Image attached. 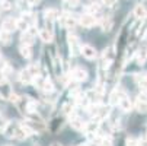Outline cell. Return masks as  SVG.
<instances>
[{"instance_id":"11","label":"cell","mask_w":147,"mask_h":146,"mask_svg":"<svg viewBox=\"0 0 147 146\" xmlns=\"http://www.w3.org/2000/svg\"><path fill=\"white\" fill-rule=\"evenodd\" d=\"M80 54L86 60H96L98 58V50L93 45H90V44H83Z\"/></svg>"},{"instance_id":"2","label":"cell","mask_w":147,"mask_h":146,"mask_svg":"<svg viewBox=\"0 0 147 146\" xmlns=\"http://www.w3.org/2000/svg\"><path fill=\"white\" fill-rule=\"evenodd\" d=\"M90 117L93 118V120H98V121H103V120H107L108 117H109V114H111V105H105V104H93V105H90Z\"/></svg>"},{"instance_id":"30","label":"cell","mask_w":147,"mask_h":146,"mask_svg":"<svg viewBox=\"0 0 147 146\" xmlns=\"http://www.w3.org/2000/svg\"><path fill=\"white\" fill-rule=\"evenodd\" d=\"M100 146H114V142L111 137H102L100 139Z\"/></svg>"},{"instance_id":"19","label":"cell","mask_w":147,"mask_h":146,"mask_svg":"<svg viewBox=\"0 0 147 146\" xmlns=\"http://www.w3.org/2000/svg\"><path fill=\"white\" fill-rule=\"evenodd\" d=\"M12 94H13V91H12L10 83H9L7 80H5V82L0 83V96H2L3 99H10Z\"/></svg>"},{"instance_id":"23","label":"cell","mask_w":147,"mask_h":146,"mask_svg":"<svg viewBox=\"0 0 147 146\" xmlns=\"http://www.w3.org/2000/svg\"><path fill=\"white\" fill-rule=\"evenodd\" d=\"M136 60H137V63H138L140 66H144L146 60H147V47L140 48V50L136 51Z\"/></svg>"},{"instance_id":"33","label":"cell","mask_w":147,"mask_h":146,"mask_svg":"<svg viewBox=\"0 0 147 146\" xmlns=\"http://www.w3.org/2000/svg\"><path fill=\"white\" fill-rule=\"evenodd\" d=\"M7 123H9V121H7L3 115H0V130H5V127L7 126Z\"/></svg>"},{"instance_id":"7","label":"cell","mask_w":147,"mask_h":146,"mask_svg":"<svg viewBox=\"0 0 147 146\" xmlns=\"http://www.w3.org/2000/svg\"><path fill=\"white\" fill-rule=\"evenodd\" d=\"M15 105L18 107V110L22 113L24 115L32 113V108H34L32 101H31L29 98H26V96H19V99H18V102L15 104Z\"/></svg>"},{"instance_id":"6","label":"cell","mask_w":147,"mask_h":146,"mask_svg":"<svg viewBox=\"0 0 147 146\" xmlns=\"http://www.w3.org/2000/svg\"><path fill=\"white\" fill-rule=\"evenodd\" d=\"M38 37H39V39L42 41V43H45V44H50L51 41L54 39L53 24L47 22V25H45L44 28H41V29H39V32H38Z\"/></svg>"},{"instance_id":"15","label":"cell","mask_w":147,"mask_h":146,"mask_svg":"<svg viewBox=\"0 0 147 146\" xmlns=\"http://www.w3.org/2000/svg\"><path fill=\"white\" fill-rule=\"evenodd\" d=\"M118 107L122 113H130L133 108H134V101L128 96V95H124L121 98V101L118 102Z\"/></svg>"},{"instance_id":"16","label":"cell","mask_w":147,"mask_h":146,"mask_svg":"<svg viewBox=\"0 0 147 146\" xmlns=\"http://www.w3.org/2000/svg\"><path fill=\"white\" fill-rule=\"evenodd\" d=\"M69 124H70L71 129H74L77 132H83V130H85V126H86V121H83L77 115H71L70 120H69Z\"/></svg>"},{"instance_id":"40","label":"cell","mask_w":147,"mask_h":146,"mask_svg":"<svg viewBox=\"0 0 147 146\" xmlns=\"http://www.w3.org/2000/svg\"><path fill=\"white\" fill-rule=\"evenodd\" d=\"M146 137H147V133H146Z\"/></svg>"},{"instance_id":"38","label":"cell","mask_w":147,"mask_h":146,"mask_svg":"<svg viewBox=\"0 0 147 146\" xmlns=\"http://www.w3.org/2000/svg\"><path fill=\"white\" fill-rule=\"evenodd\" d=\"M51 146H61V145H60V143H53Z\"/></svg>"},{"instance_id":"20","label":"cell","mask_w":147,"mask_h":146,"mask_svg":"<svg viewBox=\"0 0 147 146\" xmlns=\"http://www.w3.org/2000/svg\"><path fill=\"white\" fill-rule=\"evenodd\" d=\"M66 115H63L61 114V117L58 115V117H55V118H53V121L50 123V130L53 132V133H57V132H60V129L63 127V124H64V118Z\"/></svg>"},{"instance_id":"37","label":"cell","mask_w":147,"mask_h":146,"mask_svg":"<svg viewBox=\"0 0 147 146\" xmlns=\"http://www.w3.org/2000/svg\"><path fill=\"white\" fill-rule=\"evenodd\" d=\"M89 2H90L92 5H95V3H98V2H99V0H89Z\"/></svg>"},{"instance_id":"34","label":"cell","mask_w":147,"mask_h":146,"mask_svg":"<svg viewBox=\"0 0 147 146\" xmlns=\"http://www.w3.org/2000/svg\"><path fill=\"white\" fill-rule=\"evenodd\" d=\"M117 2H118V0H102V3L107 6V7H112Z\"/></svg>"},{"instance_id":"3","label":"cell","mask_w":147,"mask_h":146,"mask_svg":"<svg viewBox=\"0 0 147 146\" xmlns=\"http://www.w3.org/2000/svg\"><path fill=\"white\" fill-rule=\"evenodd\" d=\"M34 85H35L39 91H42L44 94H51V92H54V83H53L51 79L47 77V76L38 75V76L34 79Z\"/></svg>"},{"instance_id":"39","label":"cell","mask_w":147,"mask_h":146,"mask_svg":"<svg viewBox=\"0 0 147 146\" xmlns=\"http://www.w3.org/2000/svg\"><path fill=\"white\" fill-rule=\"evenodd\" d=\"M146 77H147V73H146Z\"/></svg>"},{"instance_id":"32","label":"cell","mask_w":147,"mask_h":146,"mask_svg":"<svg viewBox=\"0 0 147 146\" xmlns=\"http://www.w3.org/2000/svg\"><path fill=\"white\" fill-rule=\"evenodd\" d=\"M0 7H2V10H9L12 7V3L9 0H2V2H0Z\"/></svg>"},{"instance_id":"21","label":"cell","mask_w":147,"mask_h":146,"mask_svg":"<svg viewBox=\"0 0 147 146\" xmlns=\"http://www.w3.org/2000/svg\"><path fill=\"white\" fill-rule=\"evenodd\" d=\"M133 15H134V18L138 19V20H146V18H147V9H146V6L141 5V3L136 5V7H134V10H133Z\"/></svg>"},{"instance_id":"24","label":"cell","mask_w":147,"mask_h":146,"mask_svg":"<svg viewBox=\"0 0 147 146\" xmlns=\"http://www.w3.org/2000/svg\"><path fill=\"white\" fill-rule=\"evenodd\" d=\"M136 83H137L140 92H147V77H146V75L136 76Z\"/></svg>"},{"instance_id":"14","label":"cell","mask_w":147,"mask_h":146,"mask_svg":"<svg viewBox=\"0 0 147 146\" xmlns=\"http://www.w3.org/2000/svg\"><path fill=\"white\" fill-rule=\"evenodd\" d=\"M124 95H127V94H125V91H124L122 88H119V86L114 88V89L111 91V94H109V105H111V107H112V105H118V102L121 101V98H122Z\"/></svg>"},{"instance_id":"12","label":"cell","mask_w":147,"mask_h":146,"mask_svg":"<svg viewBox=\"0 0 147 146\" xmlns=\"http://www.w3.org/2000/svg\"><path fill=\"white\" fill-rule=\"evenodd\" d=\"M96 16H93V15H90V13H83L82 16H79V24L83 26V28H92V26H95L96 25Z\"/></svg>"},{"instance_id":"10","label":"cell","mask_w":147,"mask_h":146,"mask_svg":"<svg viewBox=\"0 0 147 146\" xmlns=\"http://www.w3.org/2000/svg\"><path fill=\"white\" fill-rule=\"evenodd\" d=\"M60 20H61V25L64 28H67V29H73L79 24V18L71 15V13H63Z\"/></svg>"},{"instance_id":"36","label":"cell","mask_w":147,"mask_h":146,"mask_svg":"<svg viewBox=\"0 0 147 146\" xmlns=\"http://www.w3.org/2000/svg\"><path fill=\"white\" fill-rule=\"evenodd\" d=\"M138 146H147V137L138 139Z\"/></svg>"},{"instance_id":"13","label":"cell","mask_w":147,"mask_h":146,"mask_svg":"<svg viewBox=\"0 0 147 146\" xmlns=\"http://www.w3.org/2000/svg\"><path fill=\"white\" fill-rule=\"evenodd\" d=\"M99 130H100V121H98V120H90V121H86V126H85V132L88 136H95V134H98L99 133Z\"/></svg>"},{"instance_id":"29","label":"cell","mask_w":147,"mask_h":146,"mask_svg":"<svg viewBox=\"0 0 147 146\" xmlns=\"http://www.w3.org/2000/svg\"><path fill=\"white\" fill-rule=\"evenodd\" d=\"M99 12H100V7L98 6V3L90 5V7H88V10H86V13H90V15H93V16L99 15Z\"/></svg>"},{"instance_id":"25","label":"cell","mask_w":147,"mask_h":146,"mask_svg":"<svg viewBox=\"0 0 147 146\" xmlns=\"http://www.w3.org/2000/svg\"><path fill=\"white\" fill-rule=\"evenodd\" d=\"M12 38H13L12 32H7V31H3V29L0 31V43L3 45H9L12 43Z\"/></svg>"},{"instance_id":"31","label":"cell","mask_w":147,"mask_h":146,"mask_svg":"<svg viewBox=\"0 0 147 146\" xmlns=\"http://www.w3.org/2000/svg\"><path fill=\"white\" fill-rule=\"evenodd\" d=\"M100 139H102V137H99V139H98V137H93V139L89 140L85 146H100Z\"/></svg>"},{"instance_id":"17","label":"cell","mask_w":147,"mask_h":146,"mask_svg":"<svg viewBox=\"0 0 147 146\" xmlns=\"http://www.w3.org/2000/svg\"><path fill=\"white\" fill-rule=\"evenodd\" d=\"M2 29L7 31V32H13L18 29V19L13 18H6L3 22H2Z\"/></svg>"},{"instance_id":"35","label":"cell","mask_w":147,"mask_h":146,"mask_svg":"<svg viewBox=\"0 0 147 146\" xmlns=\"http://www.w3.org/2000/svg\"><path fill=\"white\" fill-rule=\"evenodd\" d=\"M25 2H26V5H28V6H31V7H32V6H36V5L39 3V0H25Z\"/></svg>"},{"instance_id":"22","label":"cell","mask_w":147,"mask_h":146,"mask_svg":"<svg viewBox=\"0 0 147 146\" xmlns=\"http://www.w3.org/2000/svg\"><path fill=\"white\" fill-rule=\"evenodd\" d=\"M44 18H45L47 22L53 24V22H55L57 19H60V12L57 9H54V7H50V9H47L44 12Z\"/></svg>"},{"instance_id":"5","label":"cell","mask_w":147,"mask_h":146,"mask_svg":"<svg viewBox=\"0 0 147 146\" xmlns=\"http://www.w3.org/2000/svg\"><path fill=\"white\" fill-rule=\"evenodd\" d=\"M134 108L140 114H147V92H140L134 99Z\"/></svg>"},{"instance_id":"4","label":"cell","mask_w":147,"mask_h":146,"mask_svg":"<svg viewBox=\"0 0 147 146\" xmlns=\"http://www.w3.org/2000/svg\"><path fill=\"white\" fill-rule=\"evenodd\" d=\"M38 32H39V31L36 29V26H29L28 31L22 32V35H20V43H22V45H29V47H32L34 41H35V37L38 35Z\"/></svg>"},{"instance_id":"1","label":"cell","mask_w":147,"mask_h":146,"mask_svg":"<svg viewBox=\"0 0 147 146\" xmlns=\"http://www.w3.org/2000/svg\"><path fill=\"white\" fill-rule=\"evenodd\" d=\"M3 133H5L6 137L16 139V140H25L28 136L32 134L22 123H15V121H9L7 123V126L5 127Z\"/></svg>"},{"instance_id":"8","label":"cell","mask_w":147,"mask_h":146,"mask_svg":"<svg viewBox=\"0 0 147 146\" xmlns=\"http://www.w3.org/2000/svg\"><path fill=\"white\" fill-rule=\"evenodd\" d=\"M67 44H69V50H70V54L73 57L79 56L80 51H82V44L79 43V38L74 35V34H69L67 35Z\"/></svg>"},{"instance_id":"28","label":"cell","mask_w":147,"mask_h":146,"mask_svg":"<svg viewBox=\"0 0 147 146\" xmlns=\"http://www.w3.org/2000/svg\"><path fill=\"white\" fill-rule=\"evenodd\" d=\"M66 7H70V9H74L77 6H80V0H63Z\"/></svg>"},{"instance_id":"26","label":"cell","mask_w":147,"mask_h":146,"mask_svg":"<svg viewBox=\"0 0 147 146\" xmlns=\"http://www.w3.org/2000/svg\"><path fill=\"white\" fill-rule=\"evenodd\" d=\"M19 53H20V56L25 57V58H31L32 57V48L29 45H20Z\"/></svg>"},{"instance_id":"18","label":"cell","mask_w":147,"mask_h":146,"mask_svg":"<svg viewBox=\"0 0 147 146\" xmlns=\"http://www.w3.org/2000/svg\"><path fill=\"white\" fill-rule=\"evenodd\" d=\"M34 79H35V77H34L32 73L28 70V67L20 70V73H19V80H20V83H24V85H31V83H34Z\"/></svg>"},{"instance_id":"9","label":"cell","mask_w":147,"mask_h":146,"mask_svg":"<svg viewBox=\"0 0 147 146\" xmlns=\"http://www.w3.org/2000/svg\"><path fill=\"white\" fill-rule=\"evenodd\" d=\"M70 76L74 82H86L89 79V73L85 67H82V66H76L70 70Z\"/></svg>"},{"instance_id":"27","label":"cell","mask_w":147,"mask_h":146,"mask_svg":"<svg viewBox=\"0 0 147 146\" xmlns=\"http://www.w3.org/2000/svg\"><path fill=\"white\" fill-rule=\"evenodd\" d=\"M18 29L22 31V32H25V31L29 29V24L26 22L24 18H19V19H18Z\"/></svg>"}]
</instances>
